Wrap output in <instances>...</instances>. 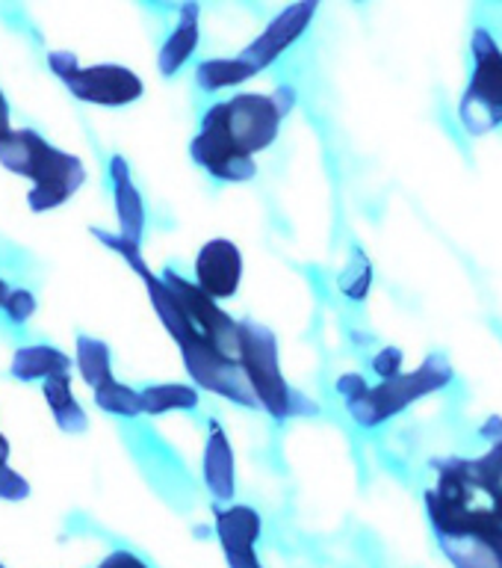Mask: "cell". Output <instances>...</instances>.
I'll return each instance as SVG.
<instances>
[{"mask_svg":"<svg viewBox=\"0 0 502 568\" xmlns=\"http://www.w3.org/2000/svg\"><path fill=\"white\" fill-rule=\"evenodd\" d=\"M189 154L198 166H204L219 181H252L257 172L255 158H248L234 145L225 124V104L211 106L204 113L202 133L189 145Z\"/></svg>","mask_w":502,"mask_h":568,"instance_id":"52a82bcc","label":"cell"},{"mask_svg":"<svg viewBox=\"0 0 502 568\" xmlns=\"http://www.w3.org/2000/svg\"><path fill=\"white\" fill-rule=\"evenodd\" d=\"M140 394L142 412H148V415H163V412L198 406V390L189 388V385H151V388L140 390Z\"/></svg>","mask_w":502,"mask_h":568,"instance_id":"ac0fdd59","label":"cell"},{"mask_svg":"<svg viewBox=\"0 0 502 568\" xmlns=\"http://www.w3.org/2000/svg\"><path fill=\"white\" fill-rule=\"evenodd\" d=\"M195 278L211 300H228L234 296L243 278V255L230 240H211L204 243L195 261Z\"/></svg>","mask_w":502,"mask_h":568,"instance_id":"9c48e42d","label":"cell"},{"mask_svg":"<svg viewBox=\"0 0 502 568\" xmlns=\"http://www.w3.org/2000/svg\"><path fill=\"white\" fill-rule=\"evenodd\" d=\"M71 367V358L60 353L57 346L48 344H33L21 346L12 355V376L21 382H35V379H53V376H65Z\"/></svg>","mask_w":502,"mask_h":568,"instance_id":"4fadbf2b","label":"cell"},{"mask_svg":"<svg viewBox=\"0 0 502 568\" xmlns=\"http://www.w3.org/2000/svg\"><path fill=\"white\" fill-rule=\"evenodd\" d=\"M216 530L225 548L230 568H264L255 554V541L260 536V515L248 506H230L216 513Z\"/></svg>","mask_w":502,"mask_h":568,"instance_id":"30bf717a","label":"cell"},{"mask_svg":"<svg viewBox=\"0 0 502 568\" xmlns=\"http://www.w3.org/2000/svg\"><path fill=\"white\" fill-rule=\"evenodd\" d=\"M477 71L461 101V124L468 133H488L502 124V51L488 30L473 33Z\"/></svg>","mask_w":502,"mask_h":568,"instance_id":"8992f818","label":"cell"},{"mask_svg":"<svg viewBox=\"0 0 502 568\" xmlns=\"http://www.w3.org/2000/svg\"><path fill=\"white\" fill-rule=\"evenodd\" d=\"M110 175H113L115 213H119L122 237L140 243L142 229H145V204H142L140 190L133 186L131 169H127L122 154H115V158L110 160Z\"/></svg>","mask_w":502,"mask_h":568,"instance_id":"8fae6325","label":"cell"},{"mask_svg":"<svg viewBox=\"0 0 502 568\" xmlns=\"http://www.w3.org/2000/svg\"><path fill=\"white\" fill-rule=\"evenodd\" d=\"M0 568H3V566H0Z\"/></svg>","mask_w":502,"mask_h":568,"instance_id":"83f0119b","label":"cell"},{"mask_svg":"<svg viewBox=\"0 0 502 568\" xmlns=\"http://www.w3.org/2000/svg\"><path fill=\"white\" fill-rule=\"evenodd\" d=\"M98 568H148V566H145L140 557H133L131 550H113V554H110V557H106Z\"/></svg>","mask_w":502,"mask_h":568,"instance_id":"cb8c5ba5","label":"cell"},{"mask_svg":"<svg viewBox=\"0 0 502 568\" xmlns=\"http://www.w3.org/2000/svg\"><path fill=\"white\" fill-rule=\"evenodd\" d=\"M78 367L83 373V379L92 388H104L113 382V367H110V346L98 337H78Z\"/></svg>","mask_w":502,"mask_h":568,"instance_id":"2e32d148","label":"cell"},{"mask_svg":"<svg viewBox=\"0 0 502 568\" xmlns=\"http://www.w3.org/2000/svg\"><path fill=\"white\" fill-rule=\"evenodd\" d=\"M3 311H7V317L16 323V326H21V323H27V320L33 317L35 311V296L30 291H12L9 293L7 305H3Z\"/></svg>","mask_w":502,"mask_h":568,"instance_id":"44dd1931","label":"cell"},{"mask_svg":"<svg viewBox=\"0 0 502 568\" xmlns=\"http://www.w3.org/2000/svg\"><path fill=\"white\" fill-rule=\"evenodd\" d=\"M204 479L216 500H230L234 497V453L216 420L211 424V438H207V453H204Z\"/></svg>","mask_w":502,"mask_h":568,"instance_id":"7c38bea8","label":"cell"},{"mask_svg":"<svg viewBox=\"0 0 502 568\" xmlns=\"http://www.w3.org/2000/svg\"><path fill=\"white\" fill-rule=\"evenodd\" d=\"M450 379V362L443 355H432L417 373H408V376L399 373L393 379L381 382L379 388H367L358 397L346 399V408L361 426H376L397 415V412H402L406 406H411L417 397L441 390Z\"/></svg>","mask_w":502,"mask_h":568,"instance_id":"3957f363","label":"cell"},{"mask_svg":"<svg viewBox=\"0 0 502 568\" xmlns=\"http://www.w3.org/2000/svg\"><path fill=\"white\" fill-rule=\"evenodd\" d=\"M399 367H402V353H399L397 346L381 349V353L376 355V362H372V371L379 373L381 379H393V376H399Z\"/></svg>","mask_w":502,"mask_h":568,"instance_id":"603a6c76","label":"cell"},{"mask_svg":"<svg viewBox=\"0 0 502 568\" xmlns=\"http://www.w3.org/2000/svg\"><path fill=\"white\" fill-rule=\"evenodd\" d=\"M0 163L33 181V190L27 195V204L35 213L53 211L62 202H69L86 181V169L80 158L53 149L51 142H44L35 131H9L0 136Z\"/></svg>","mask_w":502,"mask_h":568,"instance_id":"6da1fadb","label":"cell"},{"mask_svg":"<svg viewBox=\"0 0 502 568\" xmlns=\"http://www.w3.org/2000/svg\"><path fill=\"white\" fill-rule=\"evenodd\" d=\"M95 403L110 415L119 417H136L142 415V394L140 390L127 388L122 382H110L104 388L95 390Z\"/></svg>","mask_w":502,"mask_h":568,"instance_id":"d6986e66","label":"cell"},{"mask_svg":"<svg viewBox=\"0 0 502 568\" xmlns=\"http://www.w3.org/2000/svg\"><path fill=\"white\" fill-rule=\"evenodd\" d=\"M195 44H198V7L195 3H184L181 7V21L172 30V36L160 51V71L172 78L189 57H193Z\"/></svg>","mask_w":502,"mask_h":568,"instance_id":"5bb4252c","label":"cell"},{"mask_svg":"<svg viewBox=\"0 0 502 568\" xmlns=\"http://www.w3.org/2000/svg\"><path fill=\"white\" fill-rule=\"evenodd\" d=\"M296 104V92L290 87L275 89L273 95H237L225 101V124L234 145L243 154H257V151L269 149L278 136V124Z\"/></svg>","mask_w":502,"mask_h":568,"instance_id":"5b68a950","label":"cell"},{"mask_svg":"<svg viewBox=\"0 0 502 568\" xmlns=\"http://www.w3.org/2000/svg\"><path fill=\"white\" fill-rule=\"evenodd\" d=\"M372 270L363 257H355L352 264L346 266L344 275H340V291L349 296V300H363L367 291H370Z\"/></svg>","mask_w":502,"mask_h":568,"instance_id":"ffe728a7","label":"cell"},{"mask_svg":"<svg viewBox=\"0 0 502 568\" xmlns=\"http://www.w3.org/2000/svg\"><path fill=\"white\" fill-rule=\"evenodd\" d=\"M314 12H317V3H296V7H290L287 12H281L273 24L266 27L264 36H257L255 42L239 53V60L246 62L255 74L260 69H266L269 62L278 60V57L305 33V27L310 24Z\"/></svg>","mask_w":502,"mask_h":568,"instance_id":"ba28073f","label":"cell"},{"mask_svg":"<svg viewBox=\"0 0 502 568\" xmlns=\"http://www.w3.org/2000/svg\"><path fill=\"white\" fill-rule=\"evenodd\" d=\"M7 459H9V442L0 435V468L7 465Z\"/></svg>","mask_w":502,"mask_h":568,"instance_id":"484cf974","label":"cell"},{"mask_svg":"<svg viewBox=\"0 0 502 568\" xmlns=\"http://www.w3.org/2000/svg\"><path fill=\"white\" fill-rule=\"evenodd\" d=\"M9 131H12V128H9V104L7 98H3V92H0V136H7Z\"/></svg>","mask_w":502,"mask_h":568,"instance_id":"d4e9b609","label":"cell"},{"mask_svg":"<svg viewBox=\"0 0 502 568\" xmlns=\"http://www.w3.org/2000/svg\"><path fill=\"white\" fill-rule=\"evenodd\" d=\"M248 78H255V71L248 69L239 57H234V60H207L195 69V83H198L204 92L237 87V83H243V80Z\"/></svg>","mask_w":502,"mask_h":568,"instance_id":"e0dca14e","label":"cell"},{"mask_svg":"<svg viewBox=\"0 0 502 568\" xmlns=\"http://www.w3.org/2000/svg\"><path fill=\"white\" fill-rule=\"evenodd\" d=\"M42 390L62 433H83V429H86L89 417L86 412L78 406L74 394H71L69 373H65V376H53V379H48L42 385Z\"/></svg>","mask_w":502,"mask_h":568,"instance_id":"9a60e30c","label":"cell"},{"mask_svg":"<svg viewBox=\"0 0 502 568\" xmlns=\"http://www.w3.org/2000/svg\"><path fill=\"white\" fill-rule=\"evenodd\" d=\"M48 65L57 78L69 87V92L80 101L101 106L133 104L142 95V80L124 65H78L71 51H51Z\"/></svg>","mask_w":502,"mask_h":568,"instance_id":"277c9868","label":"cell"},{"mask_svg":"<svg viewBox=\"0 0 502 568\" xmlns=\"http://www.w3.org/2000/svg\"><path fill=\"white\" fill-rule=\"evenodd\" d=\"M30 497V483L12 468H0V500H24Z\"/></svg>","mask_w":502,"mask_h":568,"instance_id":"7402d4cb","label":"cell"},{"mask_svg":"<svg viewBox=\"0 0 502 568\" xmlns=\"http://www.w3.org/2000/svg\"><path fill=\"white\" fill-rule=\"evenodd\" d=\"M239 364L246 371L248 382L257 394V403L275 417V420H287L296 415H314L317 403L301 397L299 390H293L281 379L278 371V344L269 328L255 326L243 320L239 323Z\"/></svg>","mask_w":502,"mask_h":568,"instance_id":"7a4b0ae2","label":"cell"},{"mask_svg":"<svg viewBox=\"0 0 502 568\" xmlns=\"http://www.w3.org/2000/svg\"><path fill=\"white\" fill-rule=\"evenodd\" d=\"M9 293H12V291H9V284L3 282V278H0V308H3V305H7Z\"/></svg>","mask_w":502,"mask_h":568,"instance_id":"4316f807","label":"cell"}]
</instances>
